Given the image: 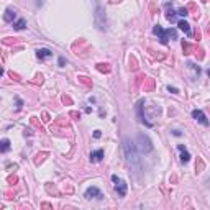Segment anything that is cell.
I'll return each instance as SVG.
<instances>
[{
  "mask_svg": "<svg viewBox=\"0 0 210 210\" xmlns=\"http://www.w3.org/2000/svg\"><path fill=\"white\" fill-rule=\"evenodd\" d=\"M123 148H125V154L127 159L132 166H138L140 164V149L136 146L135 141H130L128 138L123 141Z\"/></svg>",
  "mask_w": 210,
  "mask_h": 210,
  "instance_id": "obj_1",
  "label": "cell"
},
{
  "mask_svg": "<svg viewBox=\"0 0 210 210\" xmlns=\"http://www.w3.org/2000/svg\"><path fill=\"white\" fill-rule=\"evenodd\" d=\"M153 33L159 36V41H161L163 45H168L169 38H172V40H176V38H177V31L174 30V28H169V30H163V28L159 26V25L153 26Z\"/></svg>",
  "mask_w": 210,
  "mask_h": 210,
  "instance_id": "obj_2",
  "label": "cell"
},
{
  "mask_svg": "<svg viewBox=\"0 0 210 210\" xmlns=\"http://www.w3.org/2000/svg\"><path fill=\"white\" fill-rule=\"evenodd\" d=\"M136 146H138L140 153H149V151H153V144H151L149 138L146 135H138V138H136Z\"/></svg>",
  "mask_w": 210,
  "mask_h": 210,
  "instance_id": "obj_3",
  "label": "cell"
},
{
  "mask_svg": "<svg viewBox=\"0 0 210 210\" xmlns=\"http://www.w3.org/2000/svg\"><path fill=\"white\" fill-rule=\"evenodd\" d=\"M95 8H97V13H95V21H97V26L100 28V30H105L107 28V18H105V10L104 7L100 5V2L95 3Z\"/></svg>",
  "mask_w": 210,
  "mask_h": 210,
  "instance_id": "obj_4",
  "label": "cell"
},
{
  "mask_svg": "<svg viewBox=\"0 0 210 210\" xmlns=\"http://www.w3.org/2000/svg\"><path fill=\"white\" fill-rule=\"evenodd\" d=\"M85 199H97V200H102L104 199V195H102V192H100L99 189H97V187H89V189L87 191H85Z\"/></svg>",
  "mask_w": 210,
  "mask_h": 210,
  "instance_id": "obj_5",
  "label": "cell"
},
{
  "mask_svg": "<svg viewBox=\"0 0 210 210\" xmlns=\"http://www.w3.org/2000/svg\"><path fill=\"white\" fill-rule=\"evenodd\" d=\"M192 118H195L200 125H204V127H208V120H207V117H205V113L202 112V110H192Z\"/></svg>",
  "mask_w": 210,
  "mask_h": 210,
  "instance_id": "obj_6",
  "label": "cell"
},
{
  "mask_svg": "<svg viewBox=\"0 0 210 210\" xmlns=\"http://www.w3.org/2000/svg\"><path fill=\"white\" fill-rule=\"evenodd\" d=\"M115 191H117V194L120 195V197H125L127 195V182L125 180L118 179V182H115Z\"/></svg>",
  "mask_w": 210,
  "mask_h": 210,
  "instance_id": "obj_7",
  "label": "cell"
},
{
  "mask_svg": "<svg viewBox=\"0 0 210 210\" xmlns=\"http://www.w3.org/2000/svg\"><path fill=\"white\" fill-rule=\"evenodd\" d=\"M177 149L180 151V161H182V163H189L191 161V154L187 153V149H186L184 144H177Z\"/></svg>",
  "mask_w": 210,
  "mask_h": 210,
  "instance_id": "obj_8",
  "label": "cell"
},
{
  "mask_svg": "<svg viewBox=\"0 0 210 210\" xmlns=\"http://www.w3.org/2000/svg\"><path fill=\"white\" fill-rule=\"evenodd\" d=\"M143 104H144V100H140L138 105H136V108H138V115H140V121L144 123L146 127H151V123H149L146 118H144V115H143Z\"/></svg>",
  "mask_w": 210,
  "mask_h": 210,
  "instance_id": "obj_9",
  "label": "cell"
},
{
  "mask_svg": "<svg viewBox=\"0 0 210 210\" xmlns=\"http://www.w3.org/2000/svg\"><path fill=\"white\" fill-rule=\"evenodd\" d=\"M15 18H17V13H15V10H12V8H7V10H5L3 20L7 21V23H13V21H15Z\"/></svg>",
  "mask_w": 210,
  "mask_h": 210,
  "instance_id": "obj_10",
  "label": "cell"
},
{
  "mask_svg": "<svg viewBox=\"0 0 210 210\" xmlns=\"http://www.w3.org/2000/svg\"><path fill=\"white\" fill-rule=\"evenodd\" d=\"M102 158H104V149H97V151H92L90 153V161L92 163L102 161Z\"/></svg>",
  "mask_w": 210,
  "mask_h": 210,
  "instance_id": "obj_11",
  "label": "cell"
},
{
  "mask_svg": "<svg viewBox=\"0 0 210 210\" xmlns=\"http://www.w3.org/2000/svg\"><path fill=\"white\" fill-rule=\"evenodd\" d=\"M36 56H38L40 59H46V57L53 56V51H51V49H48V48H41V49L36 51Z\"/></svg>",
  "mask_w": 210,
  "mask_h": 210,
  "instance_id": "obj_12",
  "label": "cell"
},
{
  "mask_svg": "<svg viewBox=\"0 0 210 210\" xmlns=\"http://www.w3.org/2000/svg\"><path fill=\"white\" fill-rule=\"evenodd\" d=\"M177 26H179V28H180V30H182L184 33L191 35V25L187 23L186 20H179V21H177Z\"/></svg>",
  "mask_w": 210,
  "mask_h": 210,
  "instance_id": "obj_13",
  "label": "cell"
},
{
  "mask_svg": "<svg viewBox=\"0 0 210 210\" xmlns=\"http://www.w3.org/2000/svg\"><path fill=\"white\" fill-rule=\"evenodd\" d=\"M13 28H15V30H25V28H26V20L20 18L17 21H13Z\"/></svg>",
  "mask_w": 210,
  "mask_h": 210,
  "instance_id": "obj_14",
  "label": "cell"
},
{
  "mask_svg": "<svg viewBox=\"0 0 210 210\" xmlns=\"http://www.w3.org/2000/svg\"><path fill=\"white\" fill-rule=\"evenodd\" d=\"M0 149H2V153H7V151L10 149V140L3 138V140H2V148H0Z\"/></svg>",
  "mask_w": 210,
  "mask_h": 210,
  "instance_id": "obj_15",
  "label": "cell"
},
{
  "mask_svg": "<svg viewBox=\"0 0 210 210\" xmlns=\"http://www.w3.org/2000/svg\"><path fill=\"white\" fill-rule=\"evenodd\" d=\"M176 15H177V13H176L174 10H169L168 13H166V18H168L169 21H174V20H176Z\"/></svg>",
  "mask_w": 210,
  "mask_h": 210,
  "instance_id": "obj_16",
  "label": "cell"
},
{
  "mask_svg": "<svg viewBox=\"0 0 210 210\" xmlns=\"http://www.w3.org/2000/svg\"><path fill=\"white\" fill-rule=\"evenodd\" d=\"M177 15H179V17H187L189 13H187V8H179V10H177Z\"/></svg>",
  "mask_w": 210,
  "mask_h": 210,
  "instance_id": "obj_17",
  "label": "cell"
},
{
  "mask_svg": "<svg viewBox=\"0 0 210 210\" xmlns=\"http://www.w3.org/2000/svg\"><path fill=\"white\" fill-rule=\"evenodd\" d=\"M187 66H189V67H192V69H195V71H197V74H200V67H199V66H195L194 62H189Z\"/></svg>",
  "mask_w": 210,
  "mask_h": 210,
  "instance_id": "obj_18",
  "label": "cell"
},
{
  "mask_svg": "<svg viewBox=\"0 0 210 210\" xmlns=\"http://www.w3.org/2000/svg\"><path fill=\"white\" fill-rule=\"evenodd\" d=\"M100 136H102V133H100V130H95V132H94V138H100Z\"/></svg>",
  "mask_w": 210,
  "mask_h": 210,
  "instance_id": "obj_19",
  "label": "cell"
},
{
  "mask_svg": "<svg viewBox=\"0 0 210 210\" xmlns=\"http://www.w3.org/2000/svg\"><path fill=\"white\" fill-rule=\"evenodd\" d=\"M168 90H169V92H172V94H177V92H179V90H177L176 87H171V85L168 87Z\"/></svg>",
  "mask_w": 210,
  "mask_h": 210,
  "instance_id": "obj_20",
  "label": "cell"
},
{
  "mask_svg": "<svg viewBox=\"0 0 210 210\" xmlns=\"http://www.w3.org/2000/svg\"><path fill=\"white\" fill-rule=\"evenodd\" d=\"M66 64V61H64V57H59V66H64Z\"/></svg>",
  "mask_w": 210,
  "mask_h": 210,
  "instance_id": "obj_21",
  "label": "cell"
},
{
  "mask_svg": "<svg viewBox=\"0 0 210 210\" xmlns=\"http://www.w3.org/2000/svg\"><path fill=\"white\" fill-rule=\"evenodd\" d=\"M207 74H208V77H210V67H208V71H207Z\"/></svg>",
  "mask_w": 210,
  "mask_h": 210,
  "instance_id": "obj_22",
  "label": "cell"
}]
</instances>
